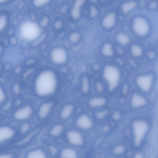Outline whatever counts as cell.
<instances>
[{
  "label": "cell",
  "instance_id": "6da1fadb",
  "mask_svg": "<svg viewBox=\"0 0 158 158\" xmlns=\"http://www.w3.org/2000/svg\"><path fill=\"white\" fill-rule=\"evenodd\" d=\"M56 85V79L53 73L50 71L44 72L40 74L37 79L36 92L41 96L50 94L54 92Z\"/></svg>",
  "mask_w": 158,
  "mask_h": 158
},
{
  "label": "cell",
  "instance_id": "7a4b0ae2",
  "mask_svg": "<svg viewBox=\"0 0 158 158\" xmlns=\"http://www.w3.org/2000/svg\"><path fill=\"white\" fill-rule=\"evenodd\" d=\"M104 77L111 89L117 85L120 78V73L117 68L112 66H107L104 71Z\"/></svg>",
  "mask_w": 158,
  "mask_h": 158
},
{
  "label": "cell",
  "instance_id": "3957f363",
  "mask_svg": "<svg viewBox=\"0 0 158 158\" xmlns=\"http://www.w3.org/2000/svg\"><path fill=\"white\" fill-rule=\"evenodd\" d=\"M21 33L24 39L28 40H32L38 36L39 30L35 24L31 22H26L22 26Z\"/></svg>",
  "mask_w": 158,
  "mask_h": 158
},
{
  "label": "cell",
  "instance_id": "277c9868",
  "mask_svg": "<svg viewBox=\"0 0 158 158\" xmlns=\"http://www.w3.org/2000/svg\"><path fill=\"white\" fill-rule=\"evenodd\" d=\"M133 28L135 33L140 36L145 35L148 30L147 22L144 19L140 17L136 18L135 20Z\"/></svg>",
  "mask_w": 158,
  "mask_h": 158
},
{
  "label": "cell",
  "instance_id": "5b68a950",
  "mask_svg": "<svg viewBox=\"0 0 158 158\" xmlns=\"http://www.w3.org/2000/svg\"><path fill=\"white\" fill-rule=\"evenodd\" d=\"M153 78L150 75H145L139 76L136 81L138 85L145 91L148 90L151 87Z\"/></svg>",
  "mask_w": 158,
  "mask_h": 158
},
{
  "label": "cell",
  "instance_id": "8992f818",
  "mask_svg": "<svg viewBox=\"0 0 158 158\" xmlns=\"http://www.w3.org/2000/svg\"><path fill=\"white\" fill-rule=\"evenodd\" d=\"M31 106L27 105L20 108L15 112L14 114L15 118L19 120H23L28 118L32 113Z\"/></svg>",
  "mask_w": 158,
  "mask_h": 158
},
{
  "label": "cell",
  "instance_id": "52a82bcc",
  "mask_svg": "<svg viewBox=\"0 0 158 158\" xmlns=\"http://www.w3.org/2000/svg\"><path fill=\"white\" fill-rule=\"evenodd\" d=\"M67 137L71 144L76 145H81L83 143L82 136L79 132L75 131H70L67 133Z\"/></svg>",
  "mask_w": 158,
  "mask_h": 158
},
{
  "label": "cell",
  "instance_id": "ba28073f",
  "mask_svg": "<svg viewBox=\"0 0 158 158\" xmlns=\"http://www.w3.org/2000/svg\"><path fill=\"white\" fill-rule=\"evenodd\" d=\"M15 134L14 130L7 126L0 127V143L11 138Z\"/></svg>",
  "mask_w": 158,
  "mask_h": 158
},
{
  "label": "cell",
  "instance_id": "9c48e42d",
  "mask_svg": "<svg viewBox=\"0 0 158 158\" xmlns=\"http://www.w3.org/2000/svg\"><path fill=\"white\" fill-rule=\"evenodd\" d=\"M51 55L52 60L56 63H62L65 61L66 58L65 51L60 48H56L54 49Z\"/></svg>",
  "mask_w": 158,
  "mask_h": 158
},
{
  "label": "cell",
  "instance_id": "30bf717a",
  "mask_svg": "<svg viewBox=\"0 0 158 158\" xmlns=\"http://www.w3.org/2000/svg\"><path fill=\"white\" fill-rule=\"evenodd\" d=\"M76 123L80 128L83 129L90 128L92 125V123L89 117L84 114L80 116L76 121Z\"/></svg>",
  "mask_w": 158,
  "mask_h": 158
},
{
  "label": "cell",
  "instance_id": "8fae6325",
  "mask_svg": "<svg viewBox=\"0 0 158 158\" xmlns=\"http://www.w3.org/2000/svg\"><path fill=\"white\" fill-rule=\"evenodd\" d=\"M53 103L52 102L44 103L40 106L39 111V116L41 119L46 118L50 113Z\"/></svg>",
  "mask_w": 158,
  "mask_h": 158
},
{
  "label": "cell",
  "instance_id": "7c38bea8",
  "mask_svg": "<svg viewBox=\"0 0 158 158\" xmlns=\"http://www.w3.org/2000/svg\"><path fill=\"white\" fill-rule=\"evenodd\" d=\"M115 21V15L114 13H111L107 15L104 19L103 24L105 27L110 28L114 25Z\"/></svg>",
  "mask_w": 158,
  "mask_h": 158
},
{
  "label": "cell",
  "instance_id": "4fadbf2b",
  "mask_svg": "<svg viewBox=\"0 0 158 158\" xmlns=\"http://www.w3.org/2000/svg\"><path fill=\"white\" fill-rule=\"evenodd\" d=\"M73 106L71 104L66 105L63 107L61 111V118L64 119L69 117L73 112Z\"/></svg>",
  "mask_w": 158,
  "mask_h": 158
},
{
  "label": "cell",
  "instance_id": "5bb4252c",
  "mask_svg": "<svg viewBox=\"0 0 158 158\" xmlns=\"http://www.w3.org/2000/svg\"><path fill=\"white\" fill-rule=\"evenodd\" d=\"M61 157L65 158H75L77 157V155L76 152L73 149L66 148L62 151Z\"/></svg>",
  "mask_w": 158,
  "mask_h": 158
},
{
  "label": "cell",
  "instance_id": "9a60e30c",
  "mask_svg": "<svg viewBox=\"0 0 158 158\" xmlns=\"http://www.w3.org/2000/svg\"><path fill=\"white\" fill-rule=\"evenodd\" d=\"M46 156L43 151L38 149L29 152L27 155V157L30 158H44L46 157Z\"/></svg>",
  "mask_w": 158,
  "mask_h": 158
},
{
  "label": "cell",
  "instance_id": "2e32d148",
  "mask_svg": "<svg viewBox=\"0 0 158 158\" xmlns=\"http://www.w3.org/2000/svg\"><path fill=\"white\" fill-rule=\"evenodd\" d=\"M63 130V126L60 124L56 125L51 130L50 133L51 135L56 136L59 135Z\"/></svg>",
  "mask_w": 158,
  "mask_h": 158
},
{
  "label": "cell",
  "instance_id": "e0dca14e",
  "mask_svg": "<svg viewBox=\"0 0 158 158\" xmlns=\"http://www.w3.org/2000/svg\"><path fill=\"white\" fill-rule=\"evenodd\" d=\"M103 53L108 56H111L113 53L112 48L109 44H106L103 46L102 49Z\"/></svg>",
  "mask_w": 158,
  "mask_h": 158
},
{
  "label": "cell",
  "instance_id": "ac0fdd59",
  "mask_svg": "<svg viewBox=\"0 0 158 158\" xmlns=\"http://www.w3.org/2000/svg\"><path fill=\"white\" fill-rule=\"evenodd\" d=\"M135 3L131 1L123 4L122 7L124 13H127L134 8L135 6Z\"/></svg>",
  "mask_w": 158,
  "mask_h": 158
},
{
  "label": "cell",
  "instance_id": "d6986e66",
  "mask_svg": "<svg viewBox=\"0 0 158 158\" xmlns=\"http://www.w3.org/2000/svg\"><path fill=\"white\" fill-rule=\"evenodd\" d=\"M131 52L133 55L135 56H140L142 52V50L141 47L137 45H134L131 48Z\"/></svg>",
  "mask_w": 158,
  "mask_h": 158
},
{
  "label": "cell",
  "instance_id": "ffe728a7",
  "mask_svg": "<svg viewBox=\"0 0 158 158\" xmlns=\"http://www.w3.org/2000/svg\"><path fill=\"white\" fill-rule=\"evenodd\" d=\"M117 39L120 43L123 44H127L129 40L128 36L123 33L119 34L117 36Z\"/></svg>",
  "mask_w": 158,
  "mask_h": 158
},
{
  "label": "cell",
  "instance_id": "44dd1931",
  "mask_svg": "<svg viewBox=\"0 0 158 158\" xmlns=\"http://www.w3.org/2000/svg\"><path fill=\"white\" fill-rule=\"evenodd\" d=\"M7 23L6 17L4 15L0 16V32L5 27Z\"/></svg>",
  "mask_w": 158,
  "mask_h": 158
},
{
  "label": "cell",
  "instance_id": "7402d4cb",
  "mask_svg": "<svg viewBox=\"0 0 158 158\" xmlns=\"http://www.w3.org/2000/svg\"><path fill=\"white\" fill-rule=\"evenodd\" d=\"M49 0H34L35 5L37 6L43 5L48 3Z\"/></svg>",
  "mask_w": 158,
  "mask_h": 158
},
{
  "label": "cell",
  "instance_id": "603a6c76",
  "mask_svg": "<svg viewBox=\"0 0 158 158\" xmlns=\"http://www.w3.org/2000/svg\"><path fill=\"white\" fill-rule=\"evenodd\" d=\"M5 98V92L2 88L0 86V106L4 101Z\"/></svg>",
  "mask_w": 158,
  "mask_h": 158
},
{
  "label": "cell",
  "instance_id": "cb8c5ba5",
  "mask_svg": "<svg viewBox=\"0 0 158 158\" xmlns=\"http://www.w3.org/2000/svg\"><path fill=\"white\" fill-rule=\"evenodd\" d=\"M72 13L73 18L76 19L80 15V11L78 7H75L73 10Z\"/></svg>",
  "mask_w": 158,
  "mask_h": 158
},
{
  "label": "cell",
  "instance_id": "d4e9b609",
  "mask_svg": "<svg viewBox=\"0 0 158 158\" xmlns=\"http://www.w3.org/2000/svg\"><path fill=\"white\" fill-rule=\"evenodd\" d=\"M48 19L47 18H45L43 19L42 20L41 23L43 26L46 25L48 22Z\"/></svg>",
  "mask_w": 158,
  "mask_h": 158
},
{
  "label": "cell",
  "instance_id": "484cf974",
  "mask_svg": "<svg viewBox=\"0 0 158 158\" xmlns=\"http://www.w3.org/2000/svg\"><path fill=\"white\" fill-rule=\"evenodd\" d=\"M11 156L9 154H0V158H9L11 157Z\"/></svg>",
  "mask_w": 158,
  "mask_h": 158
},
{
  "label": "cell",
  "instance_id": "4316f807",
  "mask_svg": "<svg viewBox=\"0 0 158 158\" xmlns=\"http://www.w3.org/2000/svg\"><path fill=\"white\" fill-rule=\"evenodd\" d=\"M50 151H51L52 153L53 154H55V153L56 152V149L53 146H51V147H50Z\"/></svg>",
  "mask_w": 158,
  "mask_h": 158
},
{
  "label": "cell",
  "instance_id": "83f0119b",
  "mask_svg": "<svg viewBox=\"0 0 158 158\" xmlns=\"http://www.w3.org/2000/svg\"><path fill=\"white\" fill-rule=\"evenodd\" d=\"M91 13L92 15H94L96 14V10L94 8H93L91 9Z\"/></svg>",
  "mask_w": 158,
  "mask_h": 158
},
{
  "label": "cell",
  "instance_id": "f1b7e54d",
  "mask_svg": "<svg viewBox=\"0 0 158 158\" xmlns=\"http://www.w3.org/2000/svg\"><path fill=\"white\" fill-rule=\"evenodd\" d=\"M61 25V23L60 22L58 21L56 23V26L57 27L58 25V27L60 26Z\"/></svg>",
  "mask_w": 158,
  "mask_h": 158
},
{
  "label": "cell",
  "instance_id": "f546056e",
  "mask_svg": "<svg viewBox=\"0 0 158 158\" xmlns=\"http://www.w3.org/2000/svg\"><path fill=\"white\" fill-rule=\"evenodd\" d=\"M8 0H0V3L4 2Z\"/></svg>",
  "mask_w": 158,
  "mask_h": 158
},
{
  "label": "cell",
  "instance_id": "4dcf8cb0",
  "mask_svg": "<svg viewBox=\"0 0 158 158\" xmlns=\"http://www.w3.org/2000/svg\"><path fill=\"white\" fill-rule=\"evenodd\" d=\"M2 50V48L0 47V52Z\"/></svg>",
  "mask_w": 158,
  "mask_h": 158
},
{
  "label": "cell",
  "instance_id": "1f68e13d",
  "mask_svg": "<svg viewBox=\"0 0 158 158\" xmlns=\"http://www.w3.org/2000/svg\"><path fill=\"white\" fill-rule=\"evenodd\" d=\"M1 64H0V71L1 70Z\"/></svg>",
  "mask_w": 158,
  "mask_h": 158
}]
</instances>
